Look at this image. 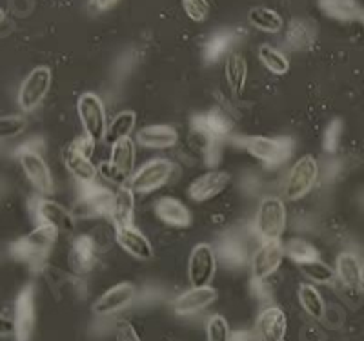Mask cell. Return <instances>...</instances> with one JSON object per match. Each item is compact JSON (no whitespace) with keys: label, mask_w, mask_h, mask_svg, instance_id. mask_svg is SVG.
<instances>
[{"label":"cell","mask_w":364,"mask_h":341,"mask_svg":"<svg viewBox=\"0 0 364 341\" xmlns=\"http://www.w3.org/2000/svg\"><path fill=\"white\" fill-rule=\"evenodd\" d=\"M58 230L50 225H37L24 237L17 239L9 246V254L17 261L26 263L31 268H41L48 258H50L51 250L57 243Z\"/></svg>","instance_id":"6da1fadb"},{"label":"cell","mask_w":364,"mask_h":341,"mask_svg":"<svg viewBox=\"0 0 364 341\" xmlns=\"http://www.w3.org/2000/svg\"><path fill=\"white\" fill-rule=\"evenodd\" d=\"M17 157L26 177H28L29 183L33 184L35 190L41 196H50L53 192V175H51L50 167H48L44 154H42V142H26L17 150Z\"/></svg>","instance_id":"7a4b0ae2"},{"label":"cell","mask_w":364,"mask_h":341,"mask_svg":"<svg viewBox=\"0 0 364 341\" xmlns=\"http://www.w3.org/2000/svg\"><path fill=\"white\" fill-rule=\"evenodd\" d=\"M95 145L97 142L93 139L84 135V137H77L64 148V164L79 183H93L99 175V168L91 161V155L95 152Z\"/></svg>","instance_id":"3957f363"},{"label":"cell","mask_w":364,"mask_h":341,"mask_svg":"<svg viewBox=\"0 0 364 341\" xmlns=\"http://www.w3.org/2000/svg\"><path fill=\"white\" fill-rule=\"evenodd\" d=\"M239 145L248 152L252 157L259 159L269 167H279L294 152V141L290 137L269 139L262 135H250L239 139Z\"/></svg>","instance_id":"277c9868"},{"label":"cell","mask_w":364,"mask_h":341,"mask_svg":"<svg viewBox=\"0 0 364 341\" xmlns=\"http://www.w3.org/2000/svg\"><path fill=\"white\" fill-rule=\"evenodd\" d=\"M257 236L262 241H277L286 230V206L279 197H264L257 209Z\"/></svg>","instance_id":"5b68a950"},{"label":"cell","mask_w":364,"mask_h":341,"mask_svg":"<svg viewBox=\"0 0 364 341\" xmlns=\"http://www.w3.org/2000/svg\"><path fill=\"white\" fill-rule=\"evenodd\" d=\"M77 113L82 122L84 135H87L95 142L104 141V135L108 130V117H106L102 99L91 92L82 93L77 100Z\"/></svg>","instance_id":"8992f818"},{"label":"cell","mask_w":364,"mask_h":341,"mask_svg":"<svg viewBox=\"0 0 364 341\" xmlns=\"http://www.w3.org/2000/svg\"><path fill=\"white\" fill-rule=\"evenodd\" d=\"M318 162L311 155H302L286 177L284 197L288 201H299L306 196L308 192L317 184L318 181Z\"/></svg>","instance_id":"52a82bcc"},{"label":"cell","mask_w":364,"mask_h":341,"mask_svg":"<svg viewBox=\"0 0 364 341\" xmlns=\"http://www.w3.org/2000/svg\"><path fill=\"white\" fill-rule=\"evenodd\" d=\"M51 83H53V75L48 66H37L29 71L18 88V108L24 113L33 112L50 93Z\"/></svg>","instance_id":"ba28073f"},{"label":"cell","mask_w":364,"mask_h":341,"mask_svg":"<svg viewBox=\"0 0 364 341\" xmlns=\"http://www.w3.org/2000/svg\"><path fill=\"white\" fill-rule=\"evenodd\" d=\"M173 162L168 159H151L142 164L129 179V187L135 194H149L164 187L173 175Z\"/></svg>","instance_id":"9c48e42d"},{"label":"cell","mask_w":364,"mask_h":341,"mask_svg":"<svg viewBox=\"0 0 364 341\" xmlns=\"http://www.w3.org/2000/svg\"><path fill=\"white\" fill-rule=\"evenodd\" d=\"M79 212L82 217H112L115 192L102 184L79 183Z\"/></svg>","instance_id":"30bf717a"},{"label":"cell","mask_w":364,"mask_h":341,"mask_svg":"<svg viewBox=\"0 0 364 341\" xmlns=\"http://www.w3.org/2000/svg\"><path fill=\"white\" fill-rule=\"evenodd\" d=\"M217 272V252L208 243H199L191 250L188 261V279L193 288L210 287Z\"/></svg>","instance_id":"8fae6325"},{"label":"cell","mask_w":364,"mask_h":341,"mask_svg":"<svg viewBox=\"0 0 364 341\" xmlns=\"http://www.w3.org/2000/svg\"><path fill=\"white\" fill-rule=\"evenodd\" d=\"M13 323H15V337L17 341H29L33 336L35 323H37V310H35V288L31 285L22 288L15 300L13 310Z\"/></svg>","instance_id":"7c38bea8"},{"label":"cell","mask_w":364,"mask_h":341,"mask_svg":"<svg viewBox=\"0 0 364 341\" xmlns=\"http://www.w3.org/2000/svg\"><path fill=\"white\" fill-rule=\"evenodd\" d=\"M336 274L344 295L355 307V301H359L355 300V295H363L364 292L363 283H360V261L357 259V256L352 254V252H343V254H339L336 265Z\"/></svg>","instance_id":"4fadbf2b"},{"label":"cell","mask_w":364,"mask_h":341,"mask_svg":"<svg viewBox=\"0 0 364 341\" xmlns=\"http://www.w3.org/2000/svg\"><path fill=\"white\" fill-rule=\"evenodd\" d=\"M35 221L37 225H50L55 226L58 232L71 234L75 230V217L70 210H66L60 203L48 197L37 199L33 206Z\"/></svg>","instance_id":"5bb4252c"},{"label":"cell","mask_w":364,"mask_h":341,"mask_svg":"<svg viewBox=\"0 0 364 341\" xmlns=\"http://www.w3.org/2000/svg\"><path fill=\"white\" fill-rule=\"evenodd\" d=\"M232 183V175L228 172L211 170L206 174L199 175L197 179L191 181L190 188H188V196L197 203H206L223 194Z\"/></svg>","instance_id":"9a60e30c"},{"label":"cell","mask_w":364,"mask_h":341,"mask_svg":"<svg viewBox=\"0 0 364 341\" xmlns=\"http://www.w3.org/2000/svg\"><path fill=\"white\" fill-rule=\"evenodd\" d=\"M284 246L281 241H262L255 256L252 258V271L253 278L257 279H268L279 271V266L282 265L284 259Z\"/></svg>","instance_id":"2e32d148"},{"label":"cell","mask_w":364,"mask_h":341,"mask_svg":"<svg viewBox=\"0 0 364 341\" xmlns=\"http://www.w3.org/2000/svg\"><path fill=\"white\" fill-rule=\"evenodd\" d=\"M288 330V320L282 308L266 307L255 323V336L259 341H284Z\"/></svg>","instance_id":"e0dca14e"},{"label":"cell","mask_w":364,"mask_h":341,"mask_svg":"<svg viewBox=\"0 0 364 341\" xmlns=\"http://www.w3.org/2000/svg\"><path fill=\"white\" fill-rule=\"evenodd\" d=\"M135 300V287L132 283H119L104 292L99 300L93 303V313L97 316H112L122 308L129 307V303Z\"/></svg>","instance_id":"ac0fdd59"},{"label":"cell","mask_w":364,"mask_h":341,"mask_svg":"<svg viewBox=\"0 0 364 341\" xmlns=\"http://www.w3.org/2000/svg\"><path fill=\"white\" fill-rule=\"evenodd\" d=\"M217 300V290L213 287H200L186 290L184 294H181L177 300L173 301V313L177 316H193V314L200 313L204 308H208L210 305L215 303Z\"/></svg>","instance_id":"d6986e66"},{"label":"cell","mask_w":364,"mask_h":341,"mask_svg":"<svg viewBox=\"0 0 364 341\" xmlns=\"http://www.w3.org/2000/svg\"><path fill=\"white\" fill-rule=\"evenodd\" d=\"M115 241L120 248L128 252L132 258L139 259V261H149V259L154 258V245L135 226L115 229Z\"/></svg>","instance_id":"ffe728a7"},{"label":"cell","mask_w":364,"mask_h":341,"mask_svg":"<svg viewBox=\"0 0 364 341\" xmlns=\"http://www.w3.org/2000/svg\"><path fill=\"white\" fill-rule=\"evenodd\" d=\"M233 122L232 119L223 112V110H210L206 113L191 117V130L203 132L215 139L226 137L228 133L232 132Z\"/></svg>","instance_id":"44dd1931"},{"label":"cell","mask_w":364,"mask_h":341,"mask_svg":"<svg viewBox=\"0 0 364 341\" xmlns=\"http://www.w3.org/2000/svg\"><path fill=\"white\" fill-rule=\"evenodd\" d=\"M97 246L91 236H79L70 250V265L75 274L86 276L95 266Z\"/></svg>","instance_id":"7402d4cb"},{"label":"cell","mask_w":364,"mask_h":341,"mask_svg":"<svg viewBox=\"0 0 364 341\" xmlns=\"http://www.w3.org/2000/svg\"><path fill=\"white\" fill-rule=\"evenodd\" d=\"M136 142L144 148H154V150H166L177 145L178 133L177 130L168 125H151L139 130L136 133Z\"/></svg>","instance_id":"603a6c76"},{"label":"cell","mask_w":364,"mask_h":341,"mask_svg":"<svg viewBox=\"0 0 364 341\" xmlns=\"http://www.w3.org/2000/svg\"><path fill=\"white\" fill-rule=\"evenodd\" d=\"M155 214L166 225L175 226V229H186L191 225L190 210L186 209V204H182L175 197H161L155 203Z\"/></svg>","instance_id":"cb8c5ba5"},{"label":"cell","mask_w":364,"mask_h":341,"mask_svg":"<svg viewBox=\"0 0 364 341\" xmlns=\"http://www.w3.org/2000/svg\"><path fill=\"white\" fill-rule=\"evenodd\" d=\"M133 214H135V192L128 184L117 188L115 199H113L112 219L115 229L133 226Z\"/></svg>","instance_id":"d4e9b609"},{"label":"cell","mask_w":364,"mask_h":341,"mask_svg":"<svg viewBox=\"0 0 364 341\" xmlns=\"http://www.w3.org/2000/svg\"><path fill=\"white\" fill-rule=\"evenodd\" d=\"M109 162L120 175H124L126 179H132V175L135 174V142L129 137L117 141L112 146Z\"/></svg>","instance_id":"484cf974"},{"label":"cell","mask_w":364,"mask_h":341,"mask_svg":"<svg viewBox=\"0 0 364 341\" xmlns=\"http://www.w3.org/2000/svg\"><path fill=\"white\" fill-rule=\"evenodd\" d=\"M224 77L235 95H240L245 90L246 79H248V64H246L245 55L230 53L226 58V66H224Z\"/></svg>","instance_id":"4316f807"},{"label":"cell","mask_w":364,"mask_h":341,"mask_svg":"<svg viewBox=\"0 0 364 341\" xmlns=\"http://www.w3.org/2000/svg\"><path fill=\"white\" fill-rule=\"evenodd\" d=\"M318 8L337 21H355L364 13L357 0H318Z\"/></svg>","instance_id":"83f0119b"},{"label":"cell","mask_w":364,"mask_h":341,"mask_svg":"<svg viewBox=\"0 0 364 341\" xmlns=\"http://www.w3.org/2000/svg\"><path fill=\"white\" fill-rule=\"evenodd\" d=\"M217 258L230 268H239L248 261V252H246L245 243L237 237H226L223 239L217 250Z\"/></svg>","instance_id":"f1b7e54d"},{"label":"cell","mask_w":364,"mask_h":341,"mask_svg":"<svg viewBox=\"0 0 364 341\" xmlns=\"http://www.w3.org/2000/svg\"><path fill=\"white\" fill-rule=\"evenodd\" d=\"M136 122V115L132 110H126V112L117 113L112 119V122L108 125V130H106V135H104V142L108 145H115L120 139L129 137V133L133 132Z\"/></svg>","instance_id":"f546056e"},{"label":"cell","mask_w":364,"mask_h":341,"mask_svg":"<svg viewBox=\"0 0 364 341\" xmlns=\"http://www.w3.org/2000/svg\"><path fill=\"white\" fill-rule=\"evenodd\" d=\"M314 29H311V24H308L306 21L295 19L286 28V44L291 50H306V48L314 44Z\"/></svg>","instance_id":"4dcf8cb0"},{"label":"cell","mask_w":364,"mask_h":341,"mask_svg":"<svg viewBox=\"0 0 364 341\" xmlns=\"http://www.w3.org/2000/svg\"><path fill=\"white\" fill-rule=\"evenodd\" d=\"M299 303L304 308V313L314 320H323L326 314V305H324L323 295L314 285H301L299 287Z\"/></svg>","instance_id":"1f68e13d"},{"label":"cell","mask_w":364,"mask_h":341,"mask_svg":"<svg viewBox=\"0 0 364 341\" xmlns=\"http://www.w3.org/2000/svg\"><path fill=\"white\" fill-rule=\"evenodd\" d=\"M233 42H235V33L232 29H223V31H217L215 35H211L210 41L204 46V61L210 64L217 63L219 58L226 55V51L230 50Z\"/></svg>","instance_id":"d6a6232c"},{"label":"cell","mask_w":364,"mask_h":341,"mask_svg":"<svg viewBox=\"0 0 364 341\" xmlns=\"http://www.w3.org/2000/svg\"><path fill=\"white\" fill-rule=\"evenodd\" d=\"M248 21L250 24L255 26L261 31H264V33H279L284 28V22H282L281 15L269 8H253L248 13Z\"/></svg>","instance_id":"836d02e7"},{"label":"cell","mask_w":364,"mask_h":341,"mask_svg":"<svg viewBox=\"0 0 364 341\" xmlns=\"http://www.w3.org/2000/svg\"><path fill=\"white\" fill-rule=\"evenodd\" d=\"M259 58H261V63L264 64L266 70L275 73V75H284L290 70V61L284 57V53H281L269 44H262L259 48Z\"/></svg>","instance_id":"e575fe53"},{"label":"cell","mask_w":364,"mask_h":341,"mask_svg":"<svg viewBox=\"0 0 364 341\" xmlns=\"http://www.w3.org/2000/svg\"><path fill=\"white\" fill-rule=\"evenodd\" d=\"M299 268H301L302 274L306 276V278H310L314 283L330 285L337 279L336 271H333L330 265H326L324 261H321V259H315V261L299 265Z\"/></svg>","instance_id":"d590c367"},{"label":"cell","mask_w":364,"mask_h":341,"mask_svg":"<svg viewBox=\"0 0 364 341\" xmlns=\"http://www.w3.org/2000/svg\"><path fill=\"white\" fill-rule=\"evenodd\" d=\"M286 256L290 259H294L297 265H304V263H310L318 259V252L314 245H310L304 239H291L288 245L284 246Z\"/></svg>","instance_id":"8d00e7d4"},{"label":"cell","mask_w":364,"mask_h":341,"mask_svg":"<svg viewBox=\"0 0 364 341\" xmlns=\"http://www.w3.org/2000/svg\"><path fill=\"white\" fill-rule=\"evenodd\" d=\"M206 337L208 341H230L232 340V330H230V325H228L226 318L211 316L206 323Z\"/></svg>","instance_id":"74e56055"},{"label":"cell","mask_w":364,"mask_h":341,"mask_svg":"<svg viewBox=\"0 0 364 341\" xmlns=\"http://www.w3.org/2000/svg\"><path fill=\"white\" fill-rule=\"evenodd\" d=\"M26 130V119L22 115L0 117V141L18 137Z\"/></svg>","instance_id":"f35d334b"},{"label":"cell","mask_w":364,"mask_h":341,"mask_svg":"<svg viewBox=\"0 0 364 341\" xmlns=\"http://www.w3.org/2000/svg\"><path fill=\"white\" fill-rule=\"evenodd\" d=\"M182 9L193 22L206 21L210 15V4L208 0H181Z\"/></svg>","instance_id":"ab89813d"},{"label":"cell","mask_w":364,"mask_h":341,"mask_svg":"<svg viewBox=\"0 0 364 341\" xmlns=\"http://www.w3.org/2000/svg\"><path fill=\"white\" fill-rule=\"evenodd\" d=\"M341 137H343V122L336 119V121H331L328 125L326 132H324V150L330 152V154L337 152L341 145Z\"/></svg>","instance_id":"60d3db41"},{"label":"cell","mask_w":364,"mask_h":341,"mask_svg":"<svg viewBox=\"0 0 364 341\" xmlns=\"http://www.w3.org/2000/svg\"><path fill=\"white\" fill-rule=\"evenodd\" d=\"M115 341H142L136 329L128 320H120L115 329Z\"/></svg>","instance_id":"b9f144b4"},{"label":"cell","mask_w":364,"mask_h":341,"mask_svg":"<svg viewBox=\"0 0 364 341\" xmlns=\"http://www.w3.org/2000/svg\"><path fill=\"white\" fill-rule=\"evenodd\" d=\"M99 174H102L104 177L109 181V183L117 184V187H122V184H126V181H128L124 175H120L119 172H117V168L113 167L109 161H106V162H102V164H100Z\"/></svg>","instance_id":"7bdbcfd3"},{"label":"cell","mask_w":364,"mask_h":341,"mask_svg":"<svg viewBox=\"0 0 364 341\" xmlns=\"http://www.w3.org/2000/svg\"><path fill=\"white\" fill-rule=\"evenodd\" d=\"M252 287H253V294H255L257 300L266 301V300H269V298H272V294H269V290H268V288H266V279H257V278H253Z\"/></svg>","instance_id":"ee69618b"},{"label":"cell","mask_w":364,"mask_h":341,"mask_svg":"<svg viewBox=\"0 0 364 341\" xmlns=\"http://www.w3.org/2000/svg\"><path fill=\"white\" fill-rule=\"evenodd\" d=\"M15 336V323H13V318L0 316V337L4 336Z\"/></svg>","instance_id":"f6af8a7d"},{"label":"cell","mask_w":364,"mask_h":341,"mask_svg":"<svg viewBox=\"0 0 364 341\" xmlns=\"http://www.w3.org/2000/svg\"><path fill=\"white\" fill-rule=\"evenodd\" d=\"M119 0H90V6L97 11H106V9L113 8Z\"/></svg>","instance_id":"bcb514c9"},{"label":"cell","mask_w":364,"mask_h":341,"mask_svg":"<svg viewBox=\"0 0 364 341\" xmlns=\"http://www.w3.org/2000/svg\"><path fill=\"white\" fill-rule=\"evenodd\" d=\"M253 336L248 332V330H235L232 332V340L230 341H252Z\"/></svg>","instance_id":"7dc6e473"},{"label":"cell","mask_w":364,"mask_h":341,"mask_svg":"<svg viewBox=\"0 0 364 341\" xmlns=\"http://www.w3.org/2000/svg\"><path fill=\"white\" fill-rule=\"evenodd\" d=\"M360 283H363V288H364V259L363 263H360Z\"/></svg>","instance_id":"c3c4849f"},{"label":"cell","mask_w":364,"mask_h":341,"mask_svg":"<svg viewBox=\"0 0 364 341\" xmlns=\"http://www.w3.org/2000/svg\"><path fill=\"white\" fill-rule=\"evenodd\" d=\"M4 17H6L4 11H2V8H0V24H2V21H4Z\"/></svg>","instance_id":"681fc988"},{"label":"cell","mask_w":364,"mask_h":341,"mask_svg":"<svg viewBox=\"0 0 364 341\" xmlns=\"http://www.w3.org/2000/svg\"><path fill=\"white\" fill-rule=\"evenodd\" d=\"M360 19H363V22H364V13H363V17H360Z\"/></svg>","instance_id":"f907efd6"}]
</instances>
